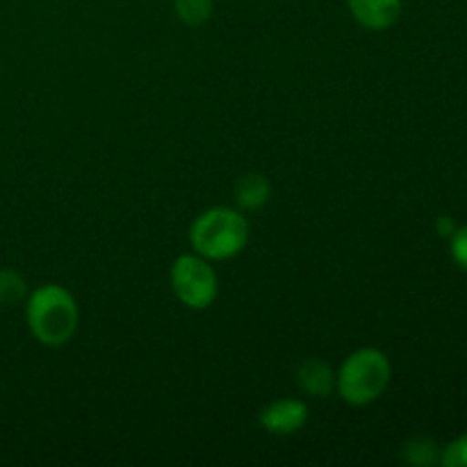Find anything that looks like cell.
Instances as JSON below:
<instances>
[{
    "instance_id": "cell-6",
    "label": "cell",
    "mask_w": 467,
    "mask_h": 467,
    "mask_svg": "<svg viewBox=\"0 0 467 467\" xmlns=\"http://www.w3.org/2000/svg\"><path fill=\"white\" fill-rule=\"evenodd\" d=\"M349 12L365 30H388L401 16L404 0H347Z\"/></svg>"
},
{
    "instance_id": "cell-7",
    "label": "cell",
    "mask_w": 467,
    "mask_h": 467,
    "mask_svg": "<svg viewBox=\"0 0 467 467\" xmlns=\"http://www.w3.org/2000/svg\"><path fill=\"white\" fill-rule=\"evenodd\" d=\"M296 386L310 397H328L336 392V372L317 358L304 360L296 369Z\"/></svg>"
},
{
    "instance_id": "cell-14",
    "label": "cell",
    "mask_w": 467,
    "mask_h": 467,
    "mask_svg": "<svg viewBox=\"0 0 467 467\" xmlns=\"http://www.w3.org/2000/svg\"><path fill=\"white\" fill-rule=\"evenodd\" d=\"M436 228H438V235H441V237H451L459 226H456L454 219L447 217V214H442V217H438Z\"/></svg>"
},
{
    "instance_id": "cell-11",
    "label": "cell",
    "mask_w": 467,
    "mask_h": 467,
    "mask_svg": "<svg viewBox=\"0 0 467 467\" xmlns=\"http://www.w3.org/2000/svg\"><path fill=\"white\" fill-rule=\"evenodd\" d=\"M27 296V283L14 269H0V306H16Z\"/></svg>"
},
{
    "instance_id": "cell-4",
    "label": "cell",
    "mask_w": 467,
    "mask_h": 467,
    "mask_svg": "<svg viewBox=\"0 0 467 467\" xmlns=\"http://www.w3.org/2000/svg\"><path fill=\"white\" fill-rule=\"evenodd\" d=\"M171 290L182 306L205 310L219 295L217 272L199 254L178 255L171 265Z\"/></svg>"
},
{
    "instance_id": "cell-8",
    "label": "cell",
    "mask_w": 467,
    "mask_h": 467,
    "mask_svg": "<svg viewBox=\"0 0 467 467\" xmlns=\"http://www.w3.org/2000/svg\"><path fill=\"white\" fill-rule=\"evenodd\" d=\"M272 199V182L263 173H246L235 185V201L244 213L263 210Z\"/></svg>"
},
{
    "instance_id": "cell-2",
    "label": "cell",
    "mask_w": 467,
    "mask_h": 467,
    "mask_svg": "<svg viewBox=\"0 0 467 467\" xmlns=\"http://www.w3.org/2000/svg\"><path fill=\"white\" fill-rule=\"evenodd\" d=\"M251 237L249 222L237 210L217 205L192 222L190 244L205 260H231L246 249Z\"/></svg>"
},
{
    "instance_id": "cell-5",
    "label": "cell",
    "mask_w": 467,
    "mask_h": 467,
    "mask_svg": "<svg viewBox=\"0 0 467 467\" xmlns=\"http://www.w3.org/2000/svg\"><path fill=\"white\" fill-rule=\"evenodd\" d=\"M308 422V406L301 400H276L260 410V427L272 436H295Z\"/></svg>"
},
{
    "instance_id": "cell-13",
    "label": "cell",
    "mask_w": 467,
    "mask_h": 467,
    "mask_svg": "<svg viewBox=\"0 0 467 467\" xmlns=\"http://www.w3.org/2000/svg\"><path fill=\"white\" fill-rule=\"evenodd\" d=\"M450 240H451V258H454V263L459 265L461 269H465L467 272V226L456 228L454 235H451Z\"/></svg>"
},
{
    "instance_id": "cell-3",
    "label": "cell",
    "mask_w": 467,
    "mask_h": 467,
    "mask_svg": "<svg viewBox=\"0 0 467 467\" xmlns=\"http://www.w3.org/2000/svg\"><path fill=\"white\" fill-rule=\"evenodd\" d=\"M392 368L383 351L374 347L356 349L345 358L336 374V392L349 406H368L386 392Z\"/></svg>"
},
{
    "instance_id": "cell-1",
    "label": "cell",
    "mask_w": 467,
    "mask_h": 467,
    "mask_svg": "<svg viewBox=\"0 0 467 467\" xmlns=\"http://www.w3.org/2000/svg\"><path fill=\"white\" fill-rule=\"evenodd\" d=\"M78 304L71 292L55 283L39 285L26 301V322L44 347H62L76 336Z\"/></svg>"
},
{
    "instance_id": "cell-12",
    "label": "cell",
    "mask_w": 467,
    "mask_h": 467,
    "mask_svg": "<svg viewBox=\"0 0 467 467\" xmlns=\"http://www.w3.org/2000/svg\"><path fill=\"white\" fill-rule=\"evenodd\" d=\"M441 465L445 467H467V433L456 438L454 442L441 451Z\"/></svg>"
},
{
    "instance_id": "cell-10",
    "label": "cell",
    "mask_w": 467,
    "mask_h": 467,
    "mask_svg": "<svg viewBox=\"0 0 467 467\" xmlns=\"http://www.w3.org/2000/svg\"><path fill=\"white\" fill-rule=\"evenodd\" d=\"M173 9H176V16L185 26L196 27L210 21L214 12V3L213 0H173Z\"/></svg>"
},
{
    "instance_id": "cell-9",
    "label": "cell",
    "mask_w": 467,
    "mask_h": 467,
    "mask_svg": "<svg viewBox=\"0 0 467 467\" xmlns=\"http://www.w3.org/2000/svg\"><path fill=\"white\" fill-rule=\"evenodd\" d=\"M401 456H404V461L409 465L429 467L441 463V447L431 438H410L404 445V450H401Z\"/></svg>"
}]
</instances>
